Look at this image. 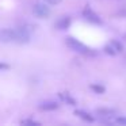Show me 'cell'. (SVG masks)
Masks as SVG:
<instances>
[{"label": "cell", "mask_w": 126, "mask_h": 126, "mask_svg": "<svg viewBox=\"0 0 126 126\" xmlns=\"http://www.w3.org/2000/svg\"><path fill=\"white\" fill-rule=\"evenodd\" d=\"M65 42H66V46L71 50H73V52L80 53V54H92L91 49L87 45H84L83 42H80L79 39L73 38V37H68V38L65 39Z\"/></svg>", "instance_id": "1"}, {"label": "cell", "mask_w": 126, "mask_h": 126, "mask_svg": "<svg viewBox=\"0 0 126 126\" xmlns=\"http://www.w3.org/2000/svg\"><path fill=\"white\" fill-rule=\"evenodd\" d=\"M81 14H83V18H84L85 20H88L90 23H94V25H102V23H103V20L100 19V16H99L90 6H85Z\"/></svg>", "instance_id": "2"}, {"label": "cell", "mask_w": 126, "mask_h": 126, "mask_svg": "<svg viewBox=\"0 0 126 126\" xmlns=\"http://www.w3.org/2000/svg\"><path fill=\"white\" fill-rule=\"evenodd\" d=\"M33 12L37 18H41V19H46L50 15V8L46 6L45 3H35L33 7Z\"/></svg>", "instance_id": "3"}, {"label": "cell", "mask_w": 126, "mask_h": 126, "mask_svg": "<svg viewBox=\"0 0 126 126\" xmlns=\"http://www.w3.org/2000/svg\"><path fill=\"white\" fill-rule=\"evenodd\" d=\"M29 41H30V31H27L25 27H19L15 30V42L27 44Z\"/></svg>", "instance_id": "4"}, {"label": "cell", "mask_w": 126, "mask_h": 126, "mask_svg": "<svg viewBox=\"0 0 126 126\" xmlns=\"http://www.w3.org/2000/svg\"><path fill=\"white\" fill-rule=\"evenodd\" d=\"M0 41L3 44H10V42H15V30L11 29H3L0 31Z\"/></svg>", "instance_id": "5"}, {"label": "cell", "mask_w": 126, "mask_h": 126, "mask_svg": "<svg viewBox=\"0 0 126 126\" xmlns=\"http://www.w3.org/2000/svg\"><path fill=\"white\" fill-rule=\"evenodd\" d=\"M69 26H71V18L69 16H63L56 22V27L58 30H66V29H69Z\"/></svg>", "instance_id": "6"}, {"label": "cell", "mask_w": 126, "mask_h": 126, "mask_svg": "<svg viewBox=\"0 0 126 126\" xmlns=\"http://www.w3.org/2000/svg\"><path fill=\"white\" fill-rule=\"evenodd\" d=\"M39 109L42 111H53V110L58 109V103L57 102H44L39 104Z\"/></svg>", "instance_id": "7"}, {"label": "cell", "mask_w": 126, "mask_h": 126, "mask_svg": "<svg viewBox=\"0 0 126 126\" xmlns=\"http://www.w3.org/2000/svg\"><path fill=\"white\" fill-rule=\"evenodd\" d=\"M75 114L77 115L79 118H81L83 121H85V122H94L95 121V118H94V115H91L90 112H87V111H83V110H76L75 111Z\"/></svg>", "instance_id": "8"}, {"label": "cell", "mask_w": 126, "mask_h": 126, "mask_svg": "<svg viewBox=\"0 0 126 126\" xmlns=\"http://www.w3.org/2000/svg\"><path fill=\"white\" fill-rule=\"evenodd\" d=\"M96 114L100 115V117H114V115H115V110L106 109V107H103V109H96Z\"/></svg>", "instance_id": "9"}, {"label": "cell", "mask_w": 126, "mask_h": 126, "mask_svg": "<svg viewBox=\"0 0 126 126\" xmlns=\"http://www.w3.org/2000/svg\"><path fill=\"white\" fill-rule=\"evenodd\" d=\"M60 98L63 99L64 102H66L68 104H71V106H75V104H76V100H75L68 92H60Z\"/></svg>", "instance_id": "10"}, {"label": "cell", "mask_w": 126, "mask_h": 126, "mask_svg": "<svg viewBox=\"0 0 126 126\" xmlns=\"http://www.w3.org/2000/svg\"><path fill=\"white\" fill-rule=\"evenodd\" d=\"M90 88H91V90H92L95 94H99V95H100V94H104V91H106L103 85H99V84H91Z\"/></svg>", "instance_id": "11"}, {"label": "cell", "mask_w": 126, "mask_h": 126, "mask_svg": "<svg viewBox=\"0 0 126 126\" xmlns=\"http://www.w3.org/2000/svg\"><path fill=\"white\" fill-rule=\"evenodd\" d=\"M103 50H104V53H106V54H109V56H115V54H117V50H115L110 44H109V45H106Z\"/></svg>", "instance_id": "12"}, {"label": "cell", "mask_w": 126, "mask_h": 126, "mask_svg": "<svg viewBox=\"0 0 126 126\" xmlns=\"http://www.w3.org/2000/svg\"><path fill=\"white\" fill-rule=\"evenodd\" d=\"M110 45H111V46L114 47L115 50H117V53H121V52L123 50L122 44H121V42H118V41H111V42H110Z\"/></svg>", "instance_id": "13"}, {"label": "cell", "mask_w": 126, "mask_h": 126, "mask_svg": "<svg viewBox=\"0 0 126 126\" xmlns=\"http://www.w3.org/2000/svg\"><path fill=\"white\" fill-rule=\"evenodd\" d=\"M20 123H22V125H34V126L39 125V122H37V121H34V119H23Z\"/></svg>", "instance_id": "14"}, {"label": "cell", "mask_w": 126, "mask_h": 126, "mask_svg": "<svg viewBox=\"0 0 126 126\" xmlns=\"http://www.w3.org/2000/svg\"><path fill=\"white\" fill-rule=\"evenodd\" d=\"M115 123H119V125L126 126V117H118V118H115Z\"/></svg>", "instance_id": "15"}, {"label": "cell", "mask_w": 126, "mask_h": 126, "mask_svg": "<svg viewBox=\"0 0 126 126\" xmlns=\"http://www.w3.org/2000/svg\"><path fill=\"white\" fill-rule=\"evenodd\" d=\"M117 15H119V16L126 18V7H122V8H121L119 11H117Z\"/></svg>", "instance_id": "16"}, {"label": "cell", "mask_w": 126, "mask_h": 126, "mask_svg": "<svg viewBox=\"0 0 126 126\" xmlns=\"http://www.w3.org/2000/svg\"><path fill=\"white\" fill-rule=\"evenodd\" d=\"M45 3H47V4H52V6H54V4H58V3H61L63 0H44Z\"/></svg>", "instance_id": "17"}, {"label": "cell", "mask_w": 126, "mask_h": 126, "mask_svg": "<svg viewBox=\"0 0 126 126\" xmlns=\"http://www.w3.org/2000/svg\"><path fill=\"white\" fill-rule=\"evenodd\" d=\"M7 69H10V65L6 63H0V71H7Z\"/></svg>", "instance_id": "18"}, {"label": "cell", "mask_w": 126, "mask_h": 126, "mask_svg": "<svg viewBox=\"0 0 126 126\" xmlns=\"http://www.w3.org/2000/svg\"><path fill=\"white\" fill-rule=\"evenodd\" d=\"M123 38H125V39H126V34H125V35H123Z\"/></svg>", "instance_id": "19"}]
</instances>
